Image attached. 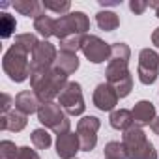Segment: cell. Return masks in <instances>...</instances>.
Masks as SVG:
<instances>
[{"label": "cell", "mask_w": 159, "mask_h": 159, "mask_svg": "<svg viewBox=\"0 0 159 159\" xmlns=\"http://www.w3.org/2000/svg\"><path fill=\"white\" fill-rule=\"evenodd\" d=\"M67 83V75L60 73L54 67L32 69L30 75V88L41 103H52V99L60 96Z\"/></svg>", "instance_id": "1"}, {"label": "cell", "mask_w": 159, "mask_h": 159, "mask_svg": "<svg viewBox=\"0 0 159 159\" xmlns=\"http://www.w3.org/2000/svg\"><path fill=\"white\" fill-rule=\"evenodd\" d=\"M122 142L125 146L127 159H157V150L148 140L144 129L139 125H133L127 131H124Z\"/></svg>", "instance_id": "2"}, {"label": "cell", "mask_w": 159, "mask_h": 159, "mask_svg": "<svg viewBox=\"0 0 159 159\" xmlns=\"http://www.w3.org/2000/svg\"><path fill=\"white\" fill-rule=\"evenodd\" d=\"M2 67L13 83H25L32 75V64L28 62V52H25L17 45H11L6 51L2 58Z\"/></svg>", "instance_id": "3"}, {"label": "cell", "mask_w": 159, "mask_h": 159, "mask_svg": "<svg viewBox=\"0 0 159 159\" xmlns=\"http://www.w3.org/2000/svg\"><path fill=\"white\" fill-rule=\"evenodd\" d=\"M90 30V19L84 11H71L62 15L54 23V36L58 39H66L69 36H86Z\"/></svg>", "instance_id": "4"}, {"label": "cell", "mask_w": 159, "mask_h": 159, "mask_svg": "<svg viewBox=\"0 0 159 159\" xmlns=\"http://www.w3.org/2000/svg\"><path fill=\"white\" fill-rule=\"evenodd\" d=\"M38 120L45 127L52 129L56 135H64L71 127V120L67 118L64 109L58 103H54V101L52 103H41V107L38 111Z\"/></svg>", "instance_id": "5"}, {"label": "cell", "mask_w": 159, "mask_h": 159, "mask_svg": "<svg viewBox=\"0 0 159 159\" xmlns=\"http://www.w3.org/2000/svg\"><path fill=\"white\" fill-rule=\"evenodd\" d=\"M58 105L64 109V112L67 116H81L86 109L81 84L75 81H69L58 96Z\"/></svg>", "instance_id": "6"}, {"label": "cell", "mask_w": 159, "mask_h": 159, "mask_svg": "<svg viewBox=\"0 0 159 159\" xmlns=\"http://www.w3.org/2000/svg\"><path fill=\"white\" fill-rule=\"evenodd\" d=\"M139 81L146 86L153 84L159 75V54L153 49H142L139 52V66H137Z\"/></svg>", "instance_id": "7"}, {"label": "cell", "mask_w": 159, "mask_h": 159, "mask_svg": "<svg viewBox=\"0 0 159 159\" xmlns=\"http://www.w3.org/2000/svg\"><path fill=\"white\" fill-rule=\"evenodd\" d=\"M99 127H101V122L96 116H84L77 122V135H79V140H81L83 152H92L96 148Z\"/></svg>", "instance_id": "8"}, {"label": "cell", "mask_w": 159, "mask_h": 159, "mask_svg": "<svg viewBox=\"0 0 159 159\" xmlns=\"http://www.w3.org/2000/svg\"><path fill=\"white\" fill-rule=\"evenodd\" d=\"M83 52L88 62L92 64H103L105 60H111V45L105 43L98 36L86 34L83 39Z\"/></svg>", "instance_id": "9"}, {"label": "cell", "mask_w": 159, "mask_h": 159, "mask_svg": "<svg viewBox=\"0 0 159 159\" xmlns=\"http://www.w3.org/2000/svg\"><path fill=\"white\" fill-rule=\"evenodd\" d=\"M118 99H120V98H118L114 86L109 84V83L98 84L96 90H94V96H92L94 105H96L99 111H103V112H112V111L116 109V105H118Z\"/></svg>", "instance_id": "10"}, {"label": "cell", "mask_w": 159, "mask_h": 159, "mask_svg": "<svg viewBox=\"0 0 159 159\" xmlns=\"http://www.w3.org/2000/svg\"><path fill=\"white\" fill-rule=\"evenodd\" d=\"M56 56H58V51L52 43H49L47 39L39 41L32 52V69H43V67H52L54 62H56Z\"/></svg>", "instance_id": "11"}, {"label": "cell", "mask_w": 159, "mask_h": 159, "mask_svg": "<svg viewBox=\"0 0 159 159\" xmlns=\"http://www.w3.org/2000/svg\"><path fill=\"white\" fill-rule=\"evenodd\" d=\"M79 150H81V140H79L77 133L67 131L64 135H58V139H56V155L60 159H73Z\"/></svg>", "instance_id": "12"}, {"label": "cell", "mask_w": 159, "mask_h": 159, "mask_svg": "<svg viewBox=\"0 0 159 159\" xmlns=\"http://www.w3.org/2000/svg\"><path fill=\"white\" fill-rule=\"evenodd\" d=\"M131 112H133V118H135V125H139V127L150 125L155 120V107H153L152 101H146V99L137 101Z\"/></svg>", "instance_id": "13"}, {"label": "cell", "mask_w": 159, "mask_h": 159, "mask_svg": "<svg viewBox=\"0 0 159 159\" xmlns=\"http://www.w3.org/2000/svg\"><path fill=\"white\" fill-rule=\"evenodd\" d=\"M28 120H26V114L19 112L17 109L6 112L0 116V129L2 131H13V133H19L26 127Z\"/></svg>", "instance_id": "14"}, {"label": "cell", "mask_w": 159, "mask_h": 159, "mask_svg": "<svg viewBox=\"0 0 159 159\" xmlns=\"http://www.w3.org/2000/svg\"><path fill=\"white\" fill-rule=\"evenodd\" d=\"M39 107H41V101L38 99V96L32 90H23L15 96V109L26 116L32 112H38Z\"/></svg>", "instance_id": "15"}, {"label": "cell", "mask_w": 159, "mask_h": 159, "mask_svg": "<svg viewBox=\"0 0 159 159\" xmlns=\"http://www.w3.org/2000/svg\"><path fill=\"white\" fill-rule=\"evenodd\" d=\"M15 8V11H19L21 15H26V17H32L34 21L41 15H45V6L39 0H17V2L11 4Z\"/></svg>", "instance_id": "16"}, {"label": "cell", "mask_w": 159, "mask_h": 159, "mask_svg": "<svg viewBox=\"0 0 159 159\" xmlns=\"http://www.w3.org/2000/svg\"><path fill=\"white\" fill-rule=\"evenodd\" d=\"M109 122H111V127H114L118 131H127L129 127L135 125L133 112L127 109H114L109 116Z\"/></svg>", "instance_id": "17"}, {"label": "cell", "mask_w": 159, "mask_h": 159, "mask_svg": "<svg viewBox=\"0 0 159 159\" xmlns=\"http://www.w3.org/2000/svg\"><path fill=\"white\" fill-rule=\"evenodd\" d=\"M54 69H58L60 73H64V75H73L77 69H79V58H77V54H71V52H58V56H56V62H54V66H52Z\"/></svg>", "instance_id": "18"}, {"label": "cell", "mask_w": 159, "mask_h": 159, "mask_svg": "<svg viewBox=\"0 0 159 159\" xmlns=\"http://www.w3.org/2000/svg\"><path fill=\"white\" fill-rule=\"evenodd\" d=\"M129 64L127 62H114V60H109L107 64V69H105V77H107V83L109 84H114L116 81H120L122 77L129 75Z\"/></svg>", "instance_id": "19"}, {"label": "cell", "mask_w": 159, "mask_h": 159, "mask_svg": "<svg viewBox=\"0 0 159 159\" xmlns=\"http://www.w3.org/2000/svg\"><path fill=\"white\" fill-rule=\"evenodd\" d=\"M96 23H98V26L101 28V30H105V32H114L118 26H120V19H118V15L114 13V11H99L98 15H96Z\"/></svg>", "instance_id": "20"}, {"label": "cell", "mask_w": 159, "mask_h": 159, "mask_svg": "<svg viewBox=\"0 0 159 159\" xmlns=\"http://www.w3.org/2000/svg\"><path fill=\"white\" fill-rule=\"evenodd\" d=\"M54 23H56V19H52L49 15H41L34 21V30H38V34H41L47 39V38L54 36Z\"/></svg>", "instance_id": "21"}, {"label": "cell", "mask_w": 159, "mask_h": 159, "mask_svg": "<svg viewBox=\"0 0 159 159\" xmlns=\"http://www.w3.org/2000/svg\"><path fill=\"white\" fill-rule=\"evenodd\" d=\"M103 153H105V159H127L125 146H124V142H120V140H111V142H107L105 148H103Z\"/></svg>", "instance_id": "22"}, {"label": "cell", "mask_w": 159, "mask_h": 159, "mask_svg": "<svg viewBox=\"0 0 159 159\" xmlns=\"http://www.w3.org/2000/svg\"><path fill=\"white\" fill-rule=\"evenodd\" d=\"M39 41H38V38L34 36V34H17L15 36V41H13V45H17L19 49H23L25 52H28V54H32L34 52V49H36V45H38Z\"/></svg>", "instance_id": "23"}, {"label": "cell", "mask_w": 159, "mask_h": 159, "mask_svg": "<svg viewBox=\"0 0 159 159\" xmlns=\"http://www.w3.org/2000/svg\"><path fill=\"white\" fill-rule=\"evenodd\" d=\"M32 144L38 148V150H47L51 144H52V137L47 129L39 127V129H34L32 131Z\"/></svg>", "instance_id": "24"}, {"label": "cell", "mask_w": 159, "mask_h": 159, "mask_svg": "<svg viewBox=\"0 0 159 159\" xmlns=\"http://www.w3.org/2000/svg\"><path fill=\"white\" fill-rule=\"evenodd\" d=\"M83 39L84 36H69L66 39H60V51L77 54V51H83Z\"/></svg>", "instance_id": "25"}, {"label": "cell", "mask_w": 159, "mask_h": 159, "mask_svg": "<svg viewBox=\"0 0 159 159\" xmlns=\"http://www.w3.org/2000/svg\"><path fill=\"white\" fill-rule=\"evenodd\" d=\"M129 58H131L129 45L120 43V41L111 45V60H114V62H127L129 64Z\"/></svg>", "instance_id": "26"}, {"label": "cell", "mask_w": 159, "mask_h": 159, "mask_svg": "<svg viewBox=\"0 0 159 159\" xmlns=\"http://www.w3.org/2000/svg\"><path fill=\"white\" fill-rule=\"evenodd\" d=\"M17 28V21L13 15L10 13H2V17H0V36H2V39H8Z\"/></svg>", "instance_id": "27"}, {"label": "cell", "mask_w": 159, "mask_h": 159, "mask_svg": "<svg viewBox=\"0 0 159 159\" xmlns=\"http://www.w3.org/2000/svg\"><path fill=\"white\" fill-rule=\"evenodd\" d=\"M112 86H114V90H116L118 98H127V96L131 94V90H133V75L129 73V75L122 77L120 81H116Z\"/></svg>", "instance_id": "28"}, {"label": "cell", "mask_w": 159, "mask_h": 159, "mask_svg": "<svg viewBox=\"0 0 159 159\" xmlns=\"http://www.w3.org/2000/svg\"><path fill=\"white\" fill-rule=\"evenodd\" d=\"M19 148L11 140H2L0 142V159H17Z\"/></svg>", "instance_id": "29"}, {"label": "cell", "mask_w": 159, "mask_h": 159, "mask_svg": "<svg viewBox=\"0 0 159 159\" xmlns=\"http://www.w3.org/2000/svg\"><path fill=\"white\" fill-rule=\"evenodd\" d=\"M43 6H45V10H51L62 17V15H67L71 2H67V0H64V2H43Z\"/></svg>", "instance_id": "30"}, {"label": "cell", "mask_w": 159, "mask_h": 159, "mask_svg": "<svg viewBox=\"0 0 159 159\" xmlns=\"http://www.w3.org/2000/svg\"><path fill=\"white\" fill-rule=\"evenodd\" d=\"M17 159H39V155H38V152L32 150L30 146H21Z\"/></svg>", "instance_id": "31"}, {"label": "cell", "mask_w": 159, "mask_h": 159, "mask_svg": "<svg viewBox=\"0 0 159 159\" xmlns=\"http://www.w3.org/2000/svg\"><path fill=\"white\" fill-rule=\"evenodd\" d=\"M129 8H131V11L135 15H142L146 11V8H148V2H144V0H131Z\"/></svg>", "instance_id": "32"}, {"label": "cell", "mask_w": 159, "mask_h": 159, "mask_svg": "<svg viewBox=\"0 0 159 159\" xmlns=\"http://www.w3.org/2000/svg\"><path fill=\"white\" fill-rule=\"evenodd\" d=\"M11 105H15V99L10 94H2V114L11 111Z\"/></svg>", "instance_id": "33"}, {"label": "cell", "mask_w": 159, "mask_h": 159, "mask_svg": "<svg viewBox=\"0 0 159 159\" xmlns=\"http://www.w3.org/2000/svg\"><path fill=\"white\" fill-rule=\"evenodd\" d=\"M150 129H152L155 135H159V116H155V120L150 124Z\"/></svg>", "instance_id": "34"}, {"label": "cell", "mask_w": 159, "mask_h": 159, "mask_svg": "<svg viewBox=\"0 0 159 159\" xmlns=\"http://www.w3.org/2000/svg\"><path fill=\"white\" fill-rule=\"evenodd\" d=\"M152 43L159 49V26H157V28L153 30V34H152Z\"/></svg>", "instance_id": "35"}, {"label": "cell", "mask_w": 159, "mask_h": 159, "mask_svg": "<svg viewBox=\"0 0 159 159\" xmlns=\"http://www.w3.org/2000/svg\"><path fill=\"white\" fill-rule=\"evenodd\" d=\"M155 15H157V17H159V8H157V10H155Z\"/></svg>", "instance_id": "36"}, {"label": "cell", "mask_w": 159, "mask_h": 159, "mask_svg": "<svg viewBox=\"0 0 159 159\" xmlns=\"http://www.w3.org/2000/svg\"><path fill=\"white\" fill-rule=\"evenodd\" d=\"M73 159H77V157H73Z\"/></svg>", "instance_id": "37"}]
</instances>
